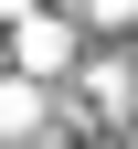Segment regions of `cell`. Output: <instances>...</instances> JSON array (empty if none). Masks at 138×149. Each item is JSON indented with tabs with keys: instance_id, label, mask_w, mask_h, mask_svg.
<instances>
[{
	"instance_id": "2",
	"label": "cell",
	"mask_w": 138,
	"mask_h": 149,
	"mask_svg": "<svg viewBox=\"0 0 138 149\" xmlns=\"http://www.w3.org/2000/svg\"><path fill=\"white\" fill-rule=\"evenodd\" d=\"M0 53L21 74H43V85H64V64L85 53V22H74V0H21L11 22H0Z\"/></svg>"
},
{
	"instance_id": "3",
	"label": "cell",
	"mask_w": 138,
	"mask_h": 149,
	"mask_svg": "<svg viewBox=\"0 0 138 149\" xmlns=\"http://www.w3.org/2000/svg\"><path fill=\"white\" fill-rule=\"evenodd\" d=\"M53 128H85L64 107V85H43V74H21V64H0V149H32V139H53Z\"/></svg>"
},
{
	"instance_id": "1",
	"label": "cell",
	"mask_w": 138,
	"mask_h": 149,
	"mask_svg": "<svg viewBox=\"0 0 138 149\" xmlns=\"http://www.w3.org/2000/svg\"><path fill=\"white\" fill-rule=\"evenodd\" d=\"M64 107L85 128H106V139H128L138 128V53H117L106 32H85V53L64 64Z\"/></svg>"
},
{
	"instance_id": "6",
	"label": "cell",
	"mask_w": 138,
	"mask_h": 149,
	"mask_svg": "<svg viewBox=\"0 0 138 149\" xmlns=\"http://www.w3.org/2000/svg\"><path fill=\"white\" fill-rule=\"evenodd\" d=\"M11 11H21V0H0V22H11Z\"/></svg>"
},
{
	"instance_id": "4",
	"label": "cell",
	"mask_w": 138,
	"mask_h": 149,
	"mask_svg": "<svg viewBox=\"0 0 138 149\" xmlns=\"http://www.w3.org/2000/svg\"><path fill=\"white\" fill-rule=\"evenodd\" d=\"M74 22L106 32V43H128V32H138V0H74Z\"/></svg>"
},
{
	"instance_id": "5",
	"label": "cell",
	"mask_w": 138,
	"mask_h": 149,
	"mask_svg": "<svg viewBox=\"0 0 138 149\" xmlns=\"http://www.w3.org/2000/svg\"><path fill=\"white\" fill-rule=\"evenodd\" d=\"M32 149H117L106 128H53V139H32Z\"/></svg>"
}]
</instances>
